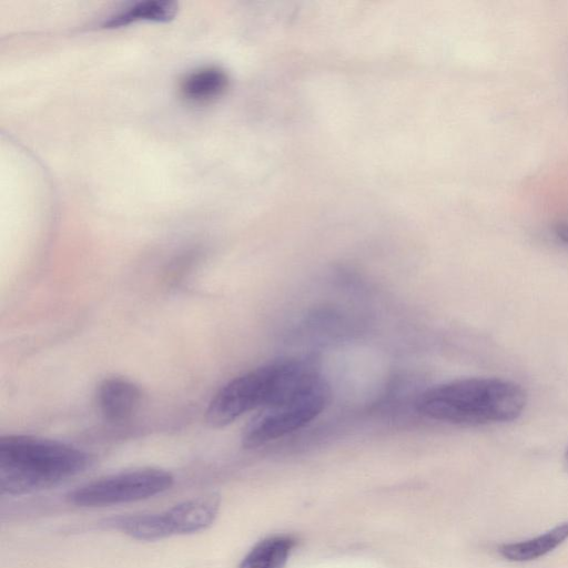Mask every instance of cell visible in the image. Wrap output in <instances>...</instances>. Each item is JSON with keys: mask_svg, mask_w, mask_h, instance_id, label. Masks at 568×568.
<instances>
[{"mask_svg": "<svg viewBox=\"0 0 568 568\" xmlns=\"http://www.w3.org/2000/svg\"><path fill=\"white\" fill-rule=\"evenodd\" d=\"M527 396L517 383L471 377L435 385L423 392L417 410L432 419L457 425L506 423L518 418Z\"/></svg>", "mask_w": 568, "mask_h": 568, "instance_id": "obj_1", "label": "cell"}, {"mask_svg": "<svg viewBox=\"0 0 568 568\" xmlns=\"http://www.w3.org/2000/svg\"><path fill=\"white\" fill-rule=\"evenodd\" d=\"M91 463L85 452L71 445L30 436L0 438V489L24 495L50 487L82 473Z\"/></svg>", "mask_w": 568, "mask_h": 568, "instance_id": "obj_2", "label": "cell"}, {"mask_svg": "<svg viewBox=\"0 0 568 568\" xmlns=\"http://www.w3.org/2000/svg\"><path fill=\"white\" fill-rule=\"evenodd\" d=\"M317 372L308 364L287 359L246 372L226 383L209 403L205 419L223 427L242 415L276 403L304 385Z\"/></svg>", "mask_w": 568, "mask_h": 568, "instance_id": "obj_3", "label": "cell"}, {"mask_svg": "<svg viewBox=\"0 0 568 568\" xmlns=\"http://www.w3.org/2000/svg\"><path fill=\"white\" fill-rule=\"evenodd\" d=\"M329 397L327 383L316 373L287 397L258 409L243 430V446L256 448L304 427L325 409Z\"/></svg>", "mask_w": 568, "mask_h": 568, "instance_id": "obj_4", "label": "cell"}, {"mask_svg": "<svg viewBox=\"0 0 568 568\" xmlns=\"http://www.w3.org/2000/svg\"><path fill=\"white\" fill-rule=\"evenodd\" d=\"M173 484L170 473L159 468H141L110 475L71 491L70 503L81 507H102L153 497Z\"/></svg>", "mask_w": 568, "mask_h": 568, "instance_id": "obj_5", "label": "cell"}, {"mask_svg": "<svg viewBox=\"0 0 568 568\" xmlns=\"http://www.w3.org/2000/svg\"><path fill=\"white\" fill-rule=\"evenodd\" d=\"M140 400V388L125 378H105L97 389L99 409L110 422H123L131 417L138 409Z\"/></svg>", "mask_w": 568, "mask_h": 568, "instance_id": "obj_6", "label": "cell"}, {"mask_svg": "<svg viewBox=\"0 0 568 568\" xmlns=\"http://www.w3.org/2000/svg\"><path fill=\"white\" fill-rule=\"evenodd\" d=\"M220 500L210 495L185 500L166 510L173 535H185L207 528L215 519Z\"/></svg>", "mask_w": 568, "mask_h": 568, "instance_id": "obj_7", "label": "cell"}, {"mask_svg": "<svg viewBox=\"0 0 568 568\" xmlns=\"http://www.w3.org/2000/svg\"><path fill=\"white\" fill-rule=\"evenodd\" d=\"M227 74L217 67H205L190 72L181 82L180 90L189 101L206 102L226 89Z\"/></svg>", "mask_w": 568, "mask_h": 568, "instance_id": "obj_8", "label": "cell"}, {"mask_svg": "<svg viewBox=\"0 0 568 568\" xmlns=\"http://www.w3.org/2000/svg\"><path fill=\"white\" fill-rule=\"evenodd\" d=\"M567 538L568 523H565L532 539L505 545L500 548V552L511 561L532 560L548 554Z\"/></svg>", "mask_w": 568, "mask_h": 568, "instance_id": "obj_9", "label": "cell"}, {"mask_svg": "<svg viewBox=\"0 0 568 568\" xmlns=\"http://www.w3.org/2000/svg\"><path fill=\"white\" fill-rule=\"evenodd\" d=\"M111 524L138 540L154 541L173 535L165 511L122 516L112 519Z\"/></svg>", "mask_w": 568, "mask_h": 568, "instance_id": "obj_10", "label": "cell"}, {"mask_svg": "<svg viewBox=\"0 0 568 568\" xmlns=\"http://www.w3.org/2000/svg\"><path fill=\"white\" fill-rule=\"evenodd\" d=\"M294 541L286 536H272L257 542L243 558L240 568H284Z\"/></svg>", "mask_w": 568, "mask_h": 568, "instance_id": "obj_11", "label": "cell"}, {"mask_svg": "<svg viewBox=\"0 0 568 568\" xmlns=\"http://www.w3.org/2000/svg\"><path fill=\"white\" fill-rule=\"evenodd\" d=\"M176 11L175 2L150 0L133 4L125 11L111 17L103 26L105 28H116L141 20L166 22L175 16Z\"/></svg>", "mask_w": 568, "mask_h": 568, "instance_id": "obj_12", "label": "cell"}, {"mask_svg": "<svg viewBox=\"0 0 568 568\" xmlns=\"http://www.w3.org/2000/svg\"><path fill=\"white\" fill-rule=\"evenodd\" d=\"M557 236L566 244H568V222L560 223L556 227Z\"/></svg>", "mask_w": 568, "mask_h": 568, "instance_id": "obj_13", "label": "cell"}, {"mask_svg": "<svg viewBox=\"0 0 568 568\" xmlns=\"http://www.w3.org/2000/svg\"><path fill=\"white\" fill-rule=\"evenodd\" d=\"M564 467H565L566 471L568 473V446H567L565 455H564Z\"/></svg>", "mask_w": 568, "mask_h": 568, "instance_id": "obj_14", "label": "cell"}]
</instances>
